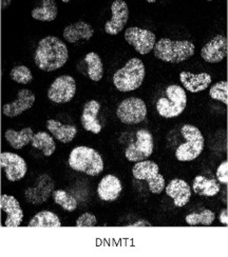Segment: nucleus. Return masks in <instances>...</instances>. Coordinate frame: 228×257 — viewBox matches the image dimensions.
Masks as SVG:
<instances>
[{
  "mask_svg": "<svg viewBox=\"0 0 228 257\" xmlns=\"http://www.w3.org/2000/svg\"><path fill=\"white\" fill-rule=\"evenodd\" d=\"M68 58V48L55 36H48L41 39L34 56L37 68L45 72H53L62 68Z\"/></svg>",
  "mask_w": 228,
  "mask_h": 257,
  "instance_id": "nucleus-1",
  "label": "nucleus"
},
{
  "mask_svg": "<svg viewBox=\"0 0 228 257\" xmlns=\"http://www.w3.org/2000/svg\"><path fill=\"white\" fill-rule=\"evenodd\" d=\"M194 45L188 40H171L162 38L155 46V56L162 61L179 63L189 59L194 54Z\"/></svg>",
  "mask_w": 228,
  "mask_h": 257,
  "instance_id": "nucleus-2",
  "label": "nucleus"
},
{
  "mask_svg": "<svg viewBox=\"0 0 228 257\" xmlns=\"http://www.w3.org/2000/svg\"><path fill=\"white\" fill-rule=\"evenodd\" d=\"M69 166L78 172L97 176L104 171V160L100 153L92 148L76 147L70 153Z\"/></svg>",
  "mask_w": 228,
  "mask_h": 257,
  "instance_id": "nucleus-3",
  "label": "nucleus"
},
{
  "mask_svg": "<svg viewBox=\"0 0 228 257\" xmlns=\"http://www.w3.org/2000/svg\"><path fill=\"white\" fill-rule=\"evenodd\" d=\"M146 75L143 61L138 58H131L125 66L113 75V83L121 92H131L142 85Z\"/></svg>",
  "mask_w": 228,
  "mask_h": 257,
  "instance_id": "nucleus-4",
  "label": "nucleus"
},
{
  "mask_svg": "<svg viewBox=\"0 0 228 257\" xmlns=\"http://www.w3.org/2000/svg\"><path fill=\"white\" fill-rule=\"evenodd\" d=\"M187 105L185 90L179 85L172 84L166 88L165 96L157 102L158 113L164 118H175L183 113Z\"/></svg>",
  "mask_w": 228,
  "mask_h": 257,
  "instance_id": "nucleus-5",
  "label": "nucleus"
},
{
  "mask_svg": "<svg viewBox=\"0 0 228 257\" xmlns=\"http://www.w3.org/2000/svg\"><path fill=\"white\" fill-rule=\"evenodd\" d=\"M181 134L185 138L176 151V157L180 162H191L200 156L204 149V137L197 126L185 124L181 128Z\"/></svg>",
  "mask_w": 228,
  "mask_h": 257,
  "instance_id": "nucleus-6",
  "label": "nucleus"
},
{
  "mask_svg": "<svg viewBox=\"0 0 228 257\" xmlns=\"http://www.w3.org/2000/svg\"><path fill=\"white\" fill-rule=\"evenodd\" d=\"M133 176L138 180H146L149 190L154 194H160L165 189V179L159 173V166L150 160L136 163L132 169Z\"/></svg>",
  "mask_w": 228,
  "mask_h": 257,
  "instance_id": "nucleus-7",
  "label": "nucleus"
},
{
  "mask_svg": "<svg viewBox=\"0 0 228 257\" xmlns=\"http://www.w3.org/2000/svg\"><path fill=\"white\" fill-rule=\"evenodd\" d=\"M116 115L123 123L137 124L146 118L147 106L140 98L130 97L119 103Z\"/></svg>",
  "mask_w": 228,
  "mask_h": 257,
  "instance_id": "nucleus-8",
  "label": "nucleus"
},
{
  "mask_svg": "<svg viewBox=\"0 0 228 257\" xmlns=\"http://www.w3.org/2000/svg\"><path fill=\"white\" fill-rule=\"evenodd\" d=\"M154 137L147 130L136 132V142L130 145L125 151V156L132 163L144 162L154 153Z\"/></svg>",
  "mask_w": 228,
  "mask_h": 257,
  "instance_id": "nucleus-9",
  "label": "nucleus"
},
{
  "mask_svg": "<svg viewBox=\"0 0 228 257\" xmlns=\"http://www.w3.org/2000/svg\"><path fill=\"white\" fill-rule=\"evenodd\" d=\"M125 39L140 55H146L155 49L157 37L149 30L131 27L126 30Z\"/></svg>",
  "mask_w": 228,
  "mask_h": 257,
  "instance_id": "nucleus-10",
  "label": "nucleus"
},
{
  "mask_svg": "<svg viewBox=\"0 0 228 257\" xmlns=\"http://www.w3.org/2000/svg\"><path fill=\"white\" fill-rule=\"evenodd\" d=\"M76 93V82L69 75H62L53 81L48 91V97L55 103H67Z\"/></svg>",
  "mask_w": 228,
  "mask_h": 257,
  "instance_id": "nucleus-11",
  "label": "nucleus"
},
{
  "mask_svg": "<svg viewBox=\"0 0 228 257\" xmlns=\"http://www.w3.org/2000/svg\"><path fill=\"white\" fill-rule=\"evenodd\" d=\"M54 181L48 174H42L37 179L34 187H30L25 191L26 200L32 205H41L46 202L54 191Z\"/></svg>",
  "mask_w": 228,
  "mask_h": 257,
  "instance_id": "nucleus-12",
  "label": "nucleus"
},
{
  "mask_svg": "<svg viewBox=\"0 0 228 257\" xmlns=\"http://www.w3.org/2000/svg\"><path fill=\"white\" fill-rule=\"evenodd\" d=\"M0 165L6 172L10 181H18L23 179L28 171L26 160L15 153L5 152L0 155Z\"/></svg>",
  "mask_w": 228,
  "mask_h": 257,
  "instance_id": "nucleus-13",
  "label": "nucleus"
},
{
  "mask_svg": "<svg viewBox=\"0 0 228 257\" xmlns=\"http://www.w3.org/2000/svg\"><path fill=\"white\" fill-rule=\"evenodd\" d=\"M112 18L105 25V32L109 35H117L122 32L129 19V8L123 0H115L111 5Z\"/></svg>",
  "mask_w": 228,
  "mask_h": 257,
  "instance_id": "nucleus-14",
  "label": "nucleus"
},
{
  "mask_svg": "<svg viewBox=\"0 0 228 257\" xmlns=\"http://www.w3.org/2000/svg\"><path fill=\"white\" fill-rule=\"evenodd\" d=\"M35 94L27 89L20 90L17 94V99L11 103H7L3 106V113L12 118V117L19 116L25 111L32 108V105L35 102Z\"/></svg>",
  "mask_w": 228,
  "mask_h": 257,
  "instance_id": "nucleus-15",
  "label": "nucleus"
},
{
  "mask_svg": "<svg viewBox=\"0 0 228 257\" xmlns=\"http://www.w3.org/2000/svg\"><path fill=\"white\" fill-rule=\"evenodd\" d=\"M227 39L224 35H216L206 44L201 51L202 58L209 63L222 61L226 57Z\"/></svg>",
  "mask_w": 228,
  "mask_h": 257,
  "instance_id": "nucleus-16",
  "label": "nucleus"
},
{
  "mask_svg": "<svg viewBox=\"0 0 228 257\" xmlns=\"http://www.w3.org/2000/svg\"><path fill=\"white\" fill-rule=\"evenodd\" d=\"M166 194L172 198L176 207L186 206L191 197V189L189 185L183 179H172L166 186Z\"/></svg>",
  "mask_w": 228,
  "mask_h": 257,
  "instance_id": "nucleus-17",
  "label": "nucleus"
},
{
  "mask_svg": "<svg viewBox=\"0 0 228 257\" xmlns=\"http://www.w3.org/2000/svg\"><path fill=\"white\" fill-rule=\"evenodd\" d=\"M0 207L8 214V218L5 223L6 227H19L24 219V211L21 210L18 200L11 195H3L0 197Z\"/></svg>",
  "mask_w": 228,
  "mask_h": 257,
  "instance_id": "nucleus-18",
  "label": "nucleus"
},
{
  "mask_svg": "<svg viewBox=\"0 0 228 257\" xmlns=\"http://www.w3.org/2000/svg\"><path fill=\"white\" fill-rule=\"evenodd\" d=\"M100 110L101 104L96 100H90L85 104L81 120L86 131H89L93 134H99L102 131V124L97 119Z\"/></svg>",
  "mask_w": 228,
  "mask_h": 257,
  "instance_id": "nucleus-19",
  "label": "nucleus"
},
{
  "mask_svg": "<svg viewBox=\"0 0 228 257\" xmlns=\"http://www.w3.org/2000/svg\"><path fill=\"white\" fill-rule=\"evenodd\" d=\"M122 190L121 180L114 175H106L97 187V194L104 201H114L121 195Z\"/></svg>",
  "mask_w": 228,
  "mask_h": 257,
  "instance_id": "nucleus-20",
  "label": "nucleus"
},
{
  "mask_svg": "<svg viewBox=\"0 0 228 257\" xmlns=\"http://www.w3.org/2000/svg\"><path fill=\"white\" fill-rule=\"evenodd\" d=\"M180 80L187 91L191 93H199L209 87L211 76L208 73L193 74L190 72H181Z\"/></svg>",
  "mask_w": 228,
  "mask_h": 257,
  "instance_id": "nucleus-21",
  "label": "nucleus"
},
{
  "mask_svg": "<svg viewBox=\"0 0 228 257\" xmlns=\"http://www.w3.org/2000/svg\"><path fill=\"white\" fill-rule=\"evenodd\" d=\"M93 35L94 29L85 21H78V23L69 25L63 30V38L70 44H76L81 40L88 41Z\"/></svg>",
  "mask_w": 228,
  "mask_h": 257,
  "instance_id": "nucleus-22",
  "label": "nucleus"
},
{
  "mask_svg": "<svg viewBox=\"0 0 228 257\" xmlns=\"http://www.w3.org/2000/svg\"><path fill=\"white\" fill-rule=\"evenodd\" d=\"M47 128L57 141L62 144L71 143L76 134H78V128H76V126L63 124L55 119H49L47 121Z\"/></svg>",
  "mask_w": 228,
  "mask_h": 257,
  "instance_id": "nucleus-23",
  "label": "nucleus"
},
{
  "mask_svg": "<svg viewBox=\"0 0 228 257\" xmlns=\"http://www.w3.org/2000/svg\"><path fill=\"white\" fill-rule=\"evenodd\" d=\"M5 135L11 147L16 150H20L32 142L34 133L31 127H25L24 130H21L19 132L13 130V128H9V130L6 131Z\"/></svg>",
  "mask_w": 228,
  "mask_h": 257,
  "instance_id": "nucleus-24",
  "label": "nucleus"
},
{
  "mask_svg": "<svg viewBox=\"0 0 228 257\" xmlns=\"http://www.w3.org/2000/svg\"><path fill=\"white\" fill-rule=\"evenodd\" d=\"M192 190L198 195L211 197L218 194L220 191V186L214 179H208L202 175H199L193 180Z\"/></svg>",
  "mask_w": 228,
  "mask_h": 257,
  "instance_id": "nucleus-25",
  "label": "nucleus"
},
{
  "mask_svg": "<svg viewBox=\"0 0 228 257\" xmlns=\"http://www.w3.org/2000/svg\"><path fill=\"white\" fill-rule=\"evenodd\" d=\"M57 14L58 9L54 0H43L39 6L32 11V17L36 20L45 21V23L55 20Z\"/></svg>",
  "mask_w": 228,
  "mask_h": 257,
  "instance_id": "nucleus-26",
  "label": "nucleus"
},
{
  "mask_svg": "<svg viewBox=\"0 0 228 257\" xmlns=\"http://www.w3.org/2000/svg\"><path fill=\"white\" fill-rule=\"evenodd\" d=\"M29 227L57 228L61 227V222L55 213L50 211H41L30 220Z\"/></svg>",
  "mask_w": 228,
  "mask_h": 257,
  "instance_id": "nucleus-27",
  "label": "nucleus"
},
{
  "mask_svg": "<svg viewBox=\"0 0 228 257\" xmlns=\"http://www.w3.org/2000/svg\"><path fill=\"white\" fill-rule=\"evenodd\" d=\"M31 143L33 148L40 150L43 155L47 157L51 156L56 150L55 142L47 132H38L37 134H34Z\"/></svg>",
  "mask_w": 228,
  "mask_h": 257,
  "instance_id": "nucleus-28",
  "label": "nucleus"
},
{
  "mask_svg": "<svg viewBox=\"0 0 228 257\" xmlns=\"http://www.w3.org/2000/svg\"><path fill=\"white\" fill-rule=\"evenodd\" d=\"M88 67V76L93 81H100L104 76V66L101 57L94 52H90L85 57Z\"/></svg>",
  "mask_w": 228,
  "mask_h": 257,
  "instance_id": "nucleus-29",
  "label": "nucleus"
},
{
  "mask_svg": "<svg viewBox=\"0 0 228 257\" xmlns=\"http://www.w3.org/2000/svg\"><path fill=\"white\" fill-rule=\"evenodd\" d=\"M52 195L54 202H55L56 205L60 206L63 210H66L68 212H73L78 208V201H76V199L73 196L68 194L66 191L55 190L53 191Z\"/></svg>",
  "mask_w": 228,
  "mask_h": 257,
  "instance_id": "nucleus-30",
  "label": "nucleus"
},
{
  "mask_svg": "<svg viewBox=\"0 0 228 257\" xmlns=\"http://www.w3.org/2000/svg\"><path fill=\"white\" fill-rule=\"evenodd\" d=\"M215 218L214 213L210 210H203L200 213H191L186 216L189 226H210Z\"/></svg>",
  "mask_w": 228,
  "mask_h": 257,
  "instance_id": "nucleus-31",
  "label": "nucleus"
},
{
  "mask_svg": "<svg viewBox=\"0 0 228 257\" xmlns=\"http://www.w3.org/2000/svg\"><path fill=\"white\" fill-rule=\"evenodd\" d=\"M10 77L15 82L21 84H28L33 80V75L31 70L26 66H16L10 72Z\"/></svg>",
  "mask_w": 228,
  "mask_h": 257,
  "instance_id": "nucleus-32",
  "label": "nucleus"
},
{
  "mask_svg": "<svg viewBox=\"0 0 228 257\" xmlns=\"http://www.w3.org/2000/svg\"><path fill=\"white\" fill-rule=\"evenodd\" d=\"M209 95L212 99L222 101L223 103L228 102V84L226 81H220L212 85Z\"/></svg>",
  "mask_w": 228,
  "mask_h": 257,
  "instance_id": "nucleus-33",
  "label": "nucleus"
},
{
  "mask_svg": "<svg viewBox=\"0 0 228 257\" xmlns=\"http://www.w3.org/2000/svg\"><path fill=\"white\" fill-rule=\"evenodd\" d=\"M96 217L91 213H84L78 220H76V227H94L96 226Z\"/></svg>",
  "mask_w": 228,
  "mask_h": 257,
  "instance_id": "nucleus-34",
  "label": "nucleus"
},
{
  "mask_svg": "<svg viewBox=\"0 0 228 257\" xmlns=\"http://www.w3.org/2000/svg\"><path fill=\"white\" fill-rule=\"evenodd\" d=\"M216 177H218L219 181H221L222 184L228 183V163L227 162H224L218 168V171H216Z\"/></svg>",
  "mask_w": 228,
  "mask_h": 257,
  "instance_id": "nucleus-35",
  "label": "nucleus"
},
{
  "mask_svg": "<svg viewBox=\"0 0 228 257\" xmlns=\"http://www.w3.org/2000/svg\"><path fill=\"white\" fill-rule=\"evenodd\" d=\"M132 227H151V223L148 222L147 220L142 219V220H138L135 223H133Z\"/></svg>",
  "mask_w": 228,
  "mask_h": 257,
  "instance_id": "nucleus-36",
  "label": "nucleus"
},
{
  "mask_svg": "<svg viewBox=\"0 0 228 257\" xmlns=\"http://www.w3.org/2000/svg\"><path fill=\"white\" fill-rule=\"evenodd\" d=\"M220 218H221V221H222L223 223H226V224L228 223V220H227V211H226V210H224V211L222 212Z\"/></svg>",
  "mask_w": 228,
  "mask_h": 257,
  "instance_id": "nucleus-37",
  "label": "nucleus"
},
{
  "mask_svg": "<svg viewBox=\"0 0 228 257\" xmlns=\"http://www.w3.org/2000/svg\"><path fill=\"white\" fill-rule=\"evenodd\" d=\"M0 197H2V196H0Z\"/></svg>",
  "mask_w": 228,
  "mask_h": 257,
  "instance_id": "nucleus-38",
  "label": "nucleus"
}]
</instances>
